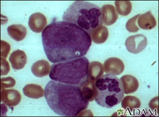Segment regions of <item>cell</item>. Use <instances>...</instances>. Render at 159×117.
Returning <instances> with one entry per match:
<instances>
[{"mask_svg": "<svg viewBox=\"0 0 159 117\" xmlns=\"http://www.w3.org/2000/svg\"><path fill=\"white\" fill-rule=\"evenodd\" d=\"M16 81L11 77L2 78L1 79V91L6 88H10L14 87Z\"/></svg>", "mask_w": 159, "mask_h": 117, "instance_id": "603a6c76", "label": "cell"}, {"mask_svg": "<svg viewBox=\"0 0 159 117\" xmlns=\"http://www.w3.org/2000/svg\"><path fill=\"white\" fill-rule=\"evenodd\" d=\"M62 19L76 24L89 35L103 24L102 9L94 4L83 1L73 2L64 12Z\"/></svg>", "mask_w": 159, "mask_h": 117, "instance_id": "277c9868", "label": "cell"}, {"mask_svg": "<svg viewBox=\"0 0 159 117\" xmlns=\"http://www.w3.org/2000/svg\"><path fill=\"white\" fill-rule=\"evenodd\" d=\"M121 106L124 109H129L132 112L134 109L139 108L141 102L139 98L134 96H126L122 100Z\"/></svg>", "mask_w": 159, "mask_h": 117, "instance_id": "d6986e66", "label": "cell"}, {"mask_svg": "<svg viewBox=\"0 0 159 117\" xmlns=\"http://www.w3.org/2000/svg\"><path fill=\"white\" fill-rule=\"evenodd\" d=\"M11 50V46L7 41H1V55L3 58H7Z\"/></svg>", "mask_w": 159, "mask_h": 117, "instance_id": "cb8c5ba5", "label": "cell"}, {"mask_svg": "<svg viewBox=\"0 0 159 117\" xmlns=\"http://www.w3.org/2000/svg\"><path fill=\"white\" fill-rule=\"evenodd\" d=\"M122 84L124 93L126 94L133 93L139 89V81L132 75H126L120 79Z\"/></svg>", "mask_w": 159, "mask_h": 117, "instance_id": "7c38bea8", "label": "cell"}, {"mask_svg": "<svg viewBox=\"0 0 159 117\" xmlns=\"http://www.w3.org/2000/svg\"><path fill=\"white\" fill-rule=\"evenodd\" d=\"M44 97L49 108L61 116L79 115L89 104V102L83 97L81 87L56 81H50L46 84Z\"/></svg>", "mask_w": 159, "mask_h": 117, "instance_id": "7a4b0ae2", "label": "cell"}, {"mask_svg": "<svg viewBox=\"0 0 159 117\" xmlns=\"http://www.w3.org/2000/svg\"><path fill=\"white\" fill-rule=\"evenodd\" d=\"M13 69L19 70L24 68L27 62V57L24 51L17 50L11 53L9 58Z\"/></svg>", "mask_w": 159, "mask_h": 117, "instance_id": "30bf717a", "label": "cell"}, {"mask_svg": "<svg viewBox=\"0 0 159 117\" xmlns=\"http://www.w3.org/2000/svg\"><path fill=\"white\" fill-rule=\"evenodd\" d=\"M10 67L8 62L5 58H1V75H6L10 72Z\"/></svg>", "mask_w": 159, "mask_h": 117, "instance_id": "d4e9b609", "label": "cell"}, {"mask_svg": "<svg viewBox=\"0 0 159 117\" xmlns=\"http://www.w3.org/2000/svg\"><path fill=\"white\" fill-rule=\"evenodd\" d=\"M104 68L103 65L98 61H93L89 64V80L95 81L103 75Z\"/></svg>", "mask_w": 159, "mask_h": 117, "instance_id": "ac0fdd59", "label": "cell"}, {"mask_svg": "<svg viewBox=\"0 0 159 117\" xmlns=\"http://www.w3.org/2000/svg\"><path fill=\"white\" fill-rule=\"evenodd\" d=\"M137 21L139 28L143 30H151L157 25L156 18L150 11L140 15Z\"/></svg>", "mask_w": 159, "mask_h": 117, "instance_id": "4fadbf2b", "label": "cell"}, {"mask_svg": "<svg viewBox=\"0 0 159 117\" xmlns=\"http://www.w3.org/2000/svg\"><path fill=\"white\" fill-rule=\"evenodd\" d=\"M90 35L92 40L94 43L102 44L106 41L108 37V30L105 26L102 25L95 29Z\"/></svg>", "mask_w": 159, "mask_h": 117, "instance_id": "e0dca14e", "label": "cell"}, {"mask_svg": "<svg viewBox=\"0 0 159 117\" xmlns=\"http://www.w3.org/2000/svg\"><path fill=\"white\" fill-rule=\"evenodd\" d=\"M21 95L18 91L14 89L3 90L1 93V101L11 108L19 104Z\"/></svg>", "mask_w": 159, "mask_h": 117, "instance_id": "52a82bcc", "label": "cell"}, {"mask_svg": "<svg viewBox=\"0 0 159 117\" xmlns=\"http://www.w3.org/2000/svg\"><path fill=\"white\" fill-rule=\"evenodd\" d=\"M51 65L45 60H41L34 63L31 67L32 74L37 77H43L49 74Z\"/></svg>", "mask_w": 159, "mask_h": 117, "instance_id": "5bb4252c", "label": "cell"}, {"mask_svg": "<svg viewBox=\"0 0 159 117\" xmlns=\"http://www.w3.org/2000/svg\"><path fill=\"white\" fill-rule=\"evenodd\" d=\"M89 64L85 57L54 63L51 67L49 77L57 82L82 87L89 80Z\"/></svg>", "mask_w": 159, "mask_h": 117, "instance_id": "3957f363", "label": "cell"}, {"mask_svg": "<svg viewBox=\"0 0 159 117\" xmlns=\"http://www.w3.org/2000/svg\"><path fill=\"white\" fill-rule=\"evenodd\" d=\"M124 93L120 79L111 74L102 75L95 82V99L99 106L111 108L119 104Z\"/></svg>", "mask_w": 159, "mask_h": 117, "instance_id": "5b68a950", "label": "cell"}, {"mask_svg": "<svg viewBox=\"0 0 159 117\" xmlns=\"http://www.w3.org/2000/svg\"><path fill=\"white\" fill-rule=\"evenodd\" d=\"M28 25L31 30L35 33L43 32L47 25V19L42 13H34L29 17Z\"/></svg>", "mask_w": 159, "mask_h": 117, "instance_id": "9c48e42d", "label": "cell"}, {"mask_svg": "<svg viewBox=\"0 0 159 117\" xmlns=\"http://www.w3.org/2000/svg\"><path fill=\"white\" fill-rule=\"evenodd\" d=\"M150 108L154 110V109H158V97H157L151 100L149 104Z\"/></svg>", "mask_w": 159, "mask_h": 117, "instance_id": "484cf974", "label": "cell"}, {"mask_svg": "<svg viewBox=\"0 0 159 117\" xmlns=\"http://www.w3.org/2000/svg\"><path fill=\"white\" fill-rule=\"evenodd\" d=\"M124 63L120 58H110L105 61L103 68L105 73L119 75L124 71Z\"/></svg>", "mask_w": 159, "mask_h": 117, "instance_id": "ba28073f", "label": "cell"}, {"mask_svg": "<svg viewBox=\"0 0 159 117\" xmlns=\"http://www.w3.org/2000/svg\"><path fill=\"white\" fill-rule=\"evenodd\" d=\"M148 44L147 38L142 34L132 35L126 40L125 45L129 52L137 54L142 52L146 48Z\"/></svg>", "mask_w": 159, "mask_h": 117, "instance_id": "8992f818", "label": "cell"}, {"mask_svg": "<svg viewBox=\"0 0 159 117\" xmlns=\"http://www.w3.org/2000/svg\"><path fill=\"white\" fill-rule=\"evenodd\" d=\"M102 20L105 25H111L116 22L118 18V13L113 5L106 4L102 8Z\"/></svg>", "mask_w": 159, "mask_h": 117, "instance_id": "8fae6325", "label": "cell"}, {"mask_svg": "<svg viewBox=\"0 0 159 117\" xmlns=\"http://www.w3.org/2000/svg\"><path fill=\"white\" fill-rule=\"evenodd\" d=\"M115 5L117 13L121 16H127L132 11V3L129 1H116Z\"/></svg>", "mask_w": 159, "mask_h": 117, "instance_id": "44dd1931", "label": "cell"}, {"mask_svg": "<svg viewBox=\"0 0 159 117\" xmlns=\"http://www.w3.org/2000/svg\"><path fill=\"white\" fill-rule=\"evenodd\" d=\"M42 41L46 57L52 63L84 57L92 42L88 32L65 21H54L47 25L42 32Z\"/></svg>", "mask_w": 159, "mask_h": 117, "instance_id": "6da1fadb", "label": "cell"}, {"mask_svg": "<svg viewBox=\"0 0 159 117\" xmlns=\"http://www.w3.org/2000/svg\"><path fill=\"white\" fill-rule=\"evenodd\" d=\"M23 92L26 97L34 99H38L43 97L44 93L42 87L37 84H27L24 87Z\"/></svg>", "mask_w": 159, "mask_h": 117, "instance_id": "2e32d148", "label": "cell"}, {"mask_svg": "<svg viewBox=\"0 0 159 117\" xmlns=\"http://www.w3.org/2000/svg\"><path fill=\"white\" fill-rule=\"evenodd\" d=\"M8 35L17 41H21L27 33V28L21 24H13L7 28Z\"/></svg>", "mask_w": 159, "mask_h": 117, "instance_id": "9a60e30c", "label": "cell"}, {"mask_svg": "<svg viewBox=\"0 0 159 117\" xmlns=\"http://www.w3.org/2000/svg\"><path fill=\"white\" fill-rule=\"evenodd\" d=\"M95 82L89 80L81 87L83 97L89 102L93 101L95 99Z\"/></svg>", "mask_w": 159, "mask_h": 117, "instance_id": "ffe728a7", "label": "cell"}, {"mask_svg": "<svg viewBox=\"0 0 159 117\" xmlns=\"http://www.w3.org/2000/svg\"><path fill=\"white\" fill-rule=\"evenodd\" d=\"M140 15V14L137 15L127 21V22L126 24L125 27L126 30L129 32L134 33V32H137L139 31V29L138 26L136 25V22H137L138 18Z\"/></svg>", "mask_w": 159, "mask_h": 117, "instance_id": "7402d4cb", "label": "cell"}]
</instances>
